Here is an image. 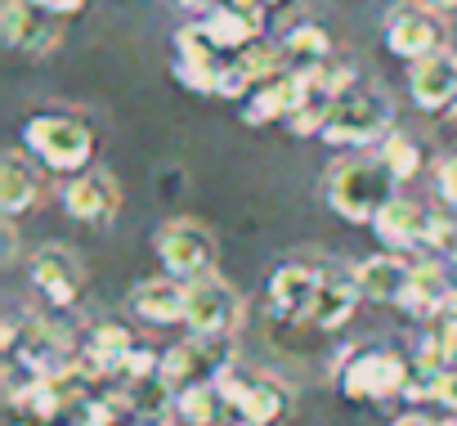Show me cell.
<instances>
[{
	"label": "cell",
	"instance_id": "cell-10",
	"mask_svg": "<svg viewBox=\"0 0 457 426\" xmlns=\"http://www.w3.org/2000/svg\"><path fill=\"white\" fill-rule=\"evenodd\" d=\"M224 63L228 59H220V50L197 32V23H188L175 37V77H179V86H188L197 95H215L220 77H224Z\"/></svg>",
	"mask_w": 457,
	"mask_h": 426
},
{
	"label": "cell",
	"instance_id": "cell-26",
	"mask_svg": "<svg viewBox=\"0 0 457 426\" xmlns=\"http://www.w3.org/2000/svg\"><path fill=\"white\" fill-rule=\"evenodd\" d=\"M381 162H386V171H390L395 180H412V175L426 166V153H421V144H417L412 135L390 130V139L381 144Z\"/></svg>",
	"mask_w": 457,
	"mask_h": 426
},
{
	"label": "cell",
	"instance_id": "cell-36",
	"mask_svg": "<svg viewBox=\"0 0 457 426\" xmlns=\"http://www.w3.org/2000/svg\"><path fill=\"white\" fill-rule=\"evenodd\" d=\"M439 426H457V417H453V422H439Z\"/></svg>",
	"mask_w": 457,
	"mask_h": 426
},
{
	"label": "cell",
	"instance_id": "cell-9",
	"mask_svg": "<svg viewBox=\"0 0 457 426\" xmlns=\"http://www.w3.org/2000/svg\"><path fill=\"white\" fill-rule=\"evenodd\" d=\"M386 46L399 54V59H430L444 50V23L435 19L430 5H399L390 19H386Z\"/></svg>",
	"mask_w": 457,
	"mask_h": 426
},
{
	"label": "cell",
	"instance_id": "cell-32",
	"mask_svg": "<svg viewBox=\"0 0 457 426\" xmlns=\"http://www.w3.org/2000/svg\"><path fill=\"white\" fill-rule=\"evenodd\" d=\"M228 5H238V10H247V14H265V5H283V0H228Z\"/></svg>",
	"mask_w": 457,
	"mask_h": 426
},
{
	"label": "cell",
	"instance_id": "cell-16",
	"mask_svg": "<svg viewBox=\"0 0 457 426\" xmlns=\"http://www.w3.org/2000/svg\"><path fill=\"white\" fill-rule=\"evenodd\" d=\"M372 230H377V238H381L390 252H408V247L430 243L435 216H430L421 202H412V197H395L381 216L372 221Z\"/></svg>",
	"mask_w": 457,
	"mask_h": 426
},
{
	"label": "cell",
	"instance_id": "cell-27",
	"mask_svg": "<svg viewBox=\"0 0 457 426\" xmlns=\"http://www.w3.org/2000/svg\"><path fill=\"white\" fill-rule=\"evenodd\" d=\"M421 363H430L435 372L457 368V314L430 323V337L421 341Z\"/></svg>",
	"mask_w": 457,
	"mask_h": 426
},
{
	"label": "cell",
	"instance_id": "cell-33",
	"mask_svg": "<svg viewBox=\"0 0 457 426\" xmlns=\"http://www.w3.org/2000/svg\"><path fill=\"white\" fill-rule=\"evenodd\" d=\"M390 426H435L430 417H421V413H408V417H395Z\"/></svg>",
	"mask_w": 457,
	"mask_h": 426
},
{
	"label": "cell",
	"instance_id": "cell-12",
	"mask_svg": "<svg viewBox=\"0 0 457 426\" xmlns=\"http://www.w3.org/2000/svg\"><path fill=\"white\" fill-rule=\"evenodd\" d=\"M408 90H412V104L421 113H448V108H457V54L453 50H439V54L412 63Z\"/></svg>",
	"mask_w": 457,
	"mask_h": 426
},
{
	"label": "cell",
	"instance_id": "cell-2",
	"mask_svg": "<svg viewBox=\"0 0 457 426\" xmlns=\"http://www.w3.org/2000/svg\"><path fill=\"white\" fill-rule=\"evenodd\" d=\"M23 144L37 162H46L50 171H86V162L95 157V130L81 117L68 113H41L28 117L23 126Z\"/></svg>",
	"mask_w": 457,
	"mask_h": 426
},
{
	"label": "cell",
	"instance_id": "cell-29",
	"mask_svg": "<svg viewBox=\"0 0 457 426\" xmlns=\"http://www.w3.org/2000/svg\"><path fill=\"white\" fill-rule=\"evenodd\" d=\"M435 184H439V197H444L448 206H457V153H448V157L439 162Z\"/></svg>",
	"mask_w": 457,
	"mask_h": 426
},
{
	"label": "cell",
	"instance_id": "cell-34",
	"mask_svg": "<svg viewBox=\"0 0 457 426\" xmlns=\"http://www.w3.org/2000/svg\"><path fill=\"white\" fill-rule=\"evenodd\" d=\"M170 5H179V10H202V14H211V10H215L211 0H170Z\"/></svg>",
	"mask_w": 457,
	"mask_h": 426
},
{
	"label": "cell",
	"instance_id": "cell-5",
	"mask_svg": "<svg viewBox=\"0 0 457 426\" xmlns=\"http://www.w3.org/2000/svg\"><path fill=\"white\" fill-rule=\"evenodd\" d=\"M243 319V297L228 288L220 274H202L188 283V305H184V328L206 341H224Z\"/></svg>",
	"mask_w": 457,
	"mask_h": 426
},
{
	"label": "cell",
	"instance_id": "cell-15",
	"mask_svg": "<svg viewBox=\"0 0 457 426\" xmlns=\"http://www.w3.org/2000/svg\"><path fill=\"white\" fill-rule=\"evenodd\" d=\"M403 310H408V314H417V319H430V323L448 319V314L457 310V288H453L448 270H444V265H435V261L412 265V283H408Z\"/></svg>",
	"mask_w": 457,
	"mask_h": 426
},
{
	"label": "cell",
	"instance_id": "cell-14",
	"mask_svg": "<svg viewBox=\"0 0 457 426\" xmlns=\"http://www.w3.org/2000/svg\"><path fill=\"white\" fill-rule=\"evenodd\" d=\"M135 337H130V328H121V323H99L95 332H90V341L77 350V372L90 381V377H108V372H117L121 377V368H126V359L135 355Z\"/></svg>",
	"mask_w": 457,
	"mask_h": 426
},
{
	"label": "cell",
	"instance_id": "cell-11",
	"mask_svg": "<svg viewBox=\"0 0 457 426\" xmlns=\"http://www.w3.org/2000/svg\"><path fill=\"white\" fill-rule=\"evenodd\" d=\"M63 206L81 225H108L117 216V206H121V188L108 171H81L63 188Z\"/></svg>",
	"mask_w": 457,
	"mask_h": 426
},
{
	"label": "cell",
	"instance_id": "cell-35",
	"mask_svg": "<svg viewBox=\"0 0 457 426\" xmlns=\"http://www.w3.org/2000/svg\"><path fill=\"white\" fill-rule=\"evenodd\" d=\"M457 0H430V10H453Z\"/></svg>",
	"mask_w": 457,
	"mask_h": 426
},
{
	"label": "cell",
	"instance_id": "cell-31",
	"mask_svg": "<svg viewBox=\"0 0 457 426\" xmlns=\"http://www.w3.org/2000/svg\"><path fill=\"white\" fill-rule=\"evenodd\" d=\"M37 10H50V14H81L90 0H32Z\"/></svg>",
	"mask_w": 457,
	"mask_h": 426
},
{
	"label": "cell",
	"instance_id": "cell-19",
	"mask_svg": "<svg viewBox=\"0 0 457 426\" xmlns=\"http://www.w3.org/2000/svg\"><path fill=\"white\" fill-rule=\"evenodd\" d=\"M354 283H359V297L363 301H377V305H403L408 297V283H412V265H403L395 252L390 256H372L354 270Z\"/></svg>",
	"mask_w": 457,
	"mask_h": 426
},
{
	"label": "cell",
	"instance_id": "cell-28",
	"mask_svg": "<svg viewBox=\"0 0 457 426\" xmlns=\"http://www.w3.org/2000/svg\"><path fill=\"white\" fill-rule=\"evenodd\" d=\"M430 247H435L439 256H448V265H457V225H453V221H444V216H435Z\"/></svg>",
	"mask_w": 457,
	"mask_h": 426
},
{
	"label": "cell",
	"instance_id": "cell-7",
	"mask_svg": "<svg viewBox=\"0 0 457 426\" xmlns=\"http://www.w3.org/2000/svg\"><path fill=\"white\" fill-rule=\"evenodd\" d=\"M228 363H234V355H228L224 341L193 337V341H184V346H175V350L162 355V381L175 395H184L193 386H215L228 372Z\"/></svg>",
	"mask_w": 457,
	"mask_h": 426
},
{
	"label": "cell",
	"instance_id": "cell-21",
	"mask_svg": "<svg viewBox=\"0 0 457 426\" xmlns=\"http://www.w3.org/2000/svg\"><path fill=\"white\" fill-rule=\"evenodd\" d=\"M354 305H359L354 274H328V270H319V292H314V305H310V323L323 328V332H332V328L350 323Z\"/></svg>",
	"mask_w": 457,
	"mask_h": 426
},
{
	"label": "cell",
	"instance_id": "cell-22",
	"mask_svg": "<svg viewBox=\"0 0 457 426\" xmlns=\"http://www.w3.org/2000/svg\"><path fill=\"white\" fill-rule=\"evenodd\" d=\"M37 197H41L37 166L28 162L23 148H10L5 162H0V211L14 221V216H23L28 206H37Z\"/></svg>",
	"mask_w": 457,
	"mask_h": 426
},
{
	"label": "cell",
	"instance_id": "cell-18",
	"mask_svg": "<svg viewBox=\"0 0 457 426\" xmlns=\"http://www.w3.org/2000/svg\"><path fill=\"white\" fill-rule=\"evenodd\" d=\"M184 305H188V283L162 274V279H148L130 292V310L153 323V328H170V323H184Z\"/></svg>",
	"mask_w": 457,
	"mask_h": 426
},
{
	"label": "cell",
	"instance_id": "cell-17",
	"mask_svg": "<svg viewBox=\"0 0 457 426\" xmlns=\"http://www.w3.org/2000/svg\"><path fill=\"white\" fill-rule=\"evenodd\" d=\"M314 292H319V270L310 265H278L270 279V305L287 323H310Z\"/></svg>",
	"mask_w": 457,
	"mask_h": 426
},
{
	"label": "cell",
	"instance_id": "cell-3",
	"mask_svg": "<svg viewBox=\"0 0 457 426\" xmlns=\"http://www.w3.org/2000/svg\"><path fill=\"white\" fill-rule=\"evenodd\" d=\"M390 126H395V113L381 95H345L328 108L319 135L337 148H368V144H386Z\"/></svg>",
	"mask_w": 457,
	"mask_h": 426
},
{
	"label": "cell",
	"instance_id": "cell-20",
	"mask_svg": "<svg viewBox=\"0 0 457 426\" xmlns=\"http://www.w3.org/2000/svg\"><path fill=\"white\" fill-rule=\"evenodd\" d=\"M197 32L224 54H243V50H252L256 46V37H261V19L256 14H247V10H238V5H215L202 23H197Z\"/></svg>",
	"mask_w": 457,
	"mask_h": 426
},
{
	"label": "cell",
	"instance_id": "cell-4",
	"mask_svg": "<svg viewBox=\"0 0 457 426\" xmlns=\"http://www.w3.org/2000/svg\"><path fill=\"white\" fill-rule=\"evenodd\" d=\"M153 247H157L162 270L170 279H179V283H193V279H202V274L215 270V234L202 221H188V216L166 221L157 230Z\"/></svg>",
	"mask_w": 457,
	"mask_h": 426
},
{
	"label": "cell",
	"instance_id": "cell-8",
	"mask_svg": "<svg viewBox=\"0 0 457 426\" xmlns=\"http://www.w3.org/2000/svg\"><path fill=\"white\" fill-rule=\"evenodd\" d=\"M220 390L228 399V408H234V417L243 426H274L283 413H287V390L265 377V372H252V377H238L234 368H228L220 377Z\"/></svg>",
	"mask_w": 457,
	"mask_h": 426
},
{
	"label": "cell",
	"instance_id": "cell-24",
	"mask_svg": "<svg viewBox=\"0 0 457 426\" xmlns=\"http://www.w3.org/2000/svg\"><path fill=\"white\" fill-rule=\"evenodd\" d=\"M228 413H234V408H228L220 381H215V386H193V390L175 395V417H179L184 426H220Z\"/></svg>",
	"mask_w": 457,
	"mask_h": 426
},
{
	"label": "cell",
	"instance_id": "cell-37",
	"mask_svg": "<svg viewBox=\"0 0 457 426\" xmlns=\"http://www.w3.org/2000/svg\"><path fill=\"white\" fill-rule=\"evenodd\" d=\"M19 426H37V422H19Z\"/></svg>",
	"mask_w": 457,
	"mask_h": 426
},
{
	"label": "cell",
	"instance_id": "cell-1",
	"mask_svg": "<svg viewBox=\"0 0 457 426\" xmlns=\"http://www.w3.org/2000/svg\"><path fill=\"white\" fill-rule=\"evenodd\" d=\"M328 202L337 216H345L354 225H372L395 202V175L386 171L381 157L377 162H345L328 180Z\"/></svg>",
	"mask_w": 457,
	"mask_h": 426
},
{
	"label": "cell",
	"instance_id": "cell-25",
	"mask_svg": "<svg viewBox=\"0 0 457 426\" xmlns=\"http://www.w3.org/2000/svg\"><path fill=\"white\" fill-rule=\"evenodd\" d=\"M37 5L32 0H0V37L19 50H41L46 37H37Z\"/></svg>",
	"mask_w": 457,
	"mask_h": 426
},
{
	"label": "cell",
	"instance_id": "cell-30",
	"mask_svg": "<svg viewBox=\"0 0 457 426\" xmlns=\"http://www.w3.org/2000/svg\"><path fill=\"white\" fill-rule=\"evenodd\" d=\"M435 399H439L444 408H453V413H457V368H448V372L439 377V390H435Z\"/></svg>",
	"mask_w": 457,
	"mask_h": 426
},
{
	"label": "cell",
	"instance_id": "cell-23",
	"mask_svg": "<svg viewBox=\"0 0 457 426\" xmlns=\"http://www.w3.org/2000/svg\"><path fill=\"white\" fill-rule=\"evenodd\" d=\"M278 54L287 59V72H314L319 63L332 59V37H328L319 23H296V28L283 37Z\"/></svg>",
	"mask_w": 457,
	"mask_h": 426
},
{
	"label": "cell",
	"instance_id": "cell-13",
	"mask_svg": "<svg viewBox=\"0 0 457 426\" xmlns=\"http://www.w3.org/2000/svg\"><path fill=\"white\" fill-rule=\"evenodd\" d=\"M32 288L59 310L77 305V297H81V261L68 247H41L32 256Z\"/></svg>",
	"mask_w": 457,
	"mask_h": 426
},
{
	"label": "cell",
	"instance_id": "cell-6",
	"mask_svg": "<svg viewBox=\"0 0 457 426\" xmlns=\"http://www.w3.org/2000/svg\"><path fill=\"white\" fill-rule=\"evenodd\" d=\"M408 359L395 355V350H359L350 355V363L341 368V390L345 399H363V404H377V399H390V395H403L408 386Z\"/></svg>",
	"mask_w": 457,
	"mask_h": 426
}]
</instances>
